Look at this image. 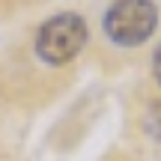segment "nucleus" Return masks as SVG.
Wrapping results in <instances>:
<instances>
[{
	"label": "nucleus",
	"mask_w": 161,
	"mask_h": 161,
	"mask_svg": "<svg viewBox=\"0 0 161 161\" xmlns=\"http://www.w3.org/2000/svg\"><path fill=\"white\" fill-rule=\"evenodd\" d=\"M152 75H155V80L161 84V45L155 48V54H152Z\"/></svg>",
	"instance_id": "obj_3"
},
{
	"label": "nucleus",
	"mask_w": 161,
	"mask_h": 161,
	"mask_svg": "<svg viewBox=\"0 0 161 161\" xmlns=\"http://www.w3.org/2000/svg\"><path fill=\"white\" fill-rule=\"evenodd\" d=\"M158 24V9L152 0H114L104 12V33L114 45H143Z\"/></svg>",
	"instance_id": "obj_2"
},
{
	"label": "nucleus",
	"mask_w": 161,
	"mask_h": 161,
	"mask_svg": "<svg viewBox=\"0 0 161 161\" xmlns=\"http://www.w3.org/2000/svg\"><path fill=\"white\" fill-rule=\"evenodd\" d=\"M90 30L78 12H60L48 18L36 33V54L51 66H63L84 51Z\"/></svg>",
	"instance_id": "obj_1"
}]
</instances>
